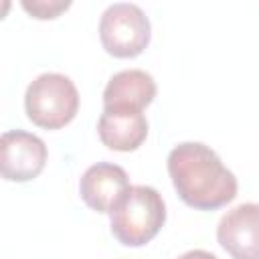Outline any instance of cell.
I'll use <instances>...</instances> for the list:
<instances>
[{
	"mask_svg": "<svg viewBox=\"0 0 259 259\" xmlns=\"http://www.w3.org/2000/svg\"><path fill=\"white\" fill-rule=\"evenodd\" d=\"M45 142L24 130L4 132L0 138V172L8 182L34 180L47 164Z\"/></svg>",
	"mask_w": 259,
	"mask_h": 259,
	"instance_id": "5b68a950",
	"label": "cell"
},
{
	"mask_svg": "<svg viewBox=\"0 0 259 259\" xmlns=\"http://www.w3.org/2000/svg\"><path fill=\"white\" fill-rule=\"evenodd\" d=\"M97 134L103 146L115 152H134L148 138V119L138 109L103 107L97 121Z\"/></svg>",
	"mask_w": 259,
	"mask_h": 259,
	"instance_id": "ba28073f",
	"label": "cell"
},
{
	"mask_svg": "<svg viewBox=\"0 0 259 259\" xmlns=\"http://www.w3.org/2000/svg\"><path fill=\"white\" fill-rule=\"evenodd\" d=\"M156 81L142 69H125L115 73L103 89V107H123L144 111L156 97Z\"/></svg>",
	"mask_w": 259,
	"mask_h": 259,
	"instance_id": "9c48e42d",
	"label": "cell"
},
{
	"mask_svg": "<svg viewBox=\"0 0 259 259\" xmlns=\"http://www.w3.org/2000/svg\"><path fill=\"white\" fill-rule=\"evenodd\" d=\"M22 4V8L30 14V16H34V18H38V20H49V18H57L61 12H65L69 6H71V2L69 0H22L20 2Z\"/></svg>",
	"mask_w": 259,
	"mask_h": 259,
	"instance_id": "30bf717a",
	"label": "cell"
},
{
	"mask_svg": "<svg viewBox=\"0 0 259 259\" xmlns=\"http://www.w3.org/2000/svg\"><path fill=\"white\" fill-rule=\"evenodd\" d=\"M127 172L111 162H97L89 166L79 180V194L83 202L95 212H109L115 202L130 190Z\"/></svg>",
	"mask_w": 259,
	"mask_h": 259,
	"instance_id": "52a82bcc",
	"label": "cell"
},
{
	"mask_svg": "<svg viewBox=\"0 0 259 259\" xmlns=\"http://www.w3.org/2000/svg\"><path fill=\"white\" fill-rule=\"evenodd\" d=\"M164 223V198L156 188L146 184L130 186V190L109 210L111 235L125 247H142L150 243Z\"/></svg>",
	"mask_w": 259,
	"mask_h": 259,
	"instance_id": "7a4b0ae2",
	"label": "cell"
},
{
	"mask_svg": "<svg viewBox=\"0 0 259 259\" xmlns=\"http://www.w3.org/2000/svg\"><path fill=\"white\" fill-rule=\"evenodd\" d=\"M103 49L117 59H134L144 53L152 38V24L146 12L132 2L109 4L99 20Z\"/></svg>",
	"mask_w": 259,
	"mask_h": 259,
	"instance_id": "277c9868",
	"label": "cell"
},
{
	"mask_svg": "<svg viewBox=\"0 0 259 259\" xmlns=\"http://www.w3.org/2000/svg\"><path fill=\"white\" fill-rule=\"evenodd\" d=\"M180 200L196 210H217L237 196V178L219 154L202 142L174 146L166 160Z\"/></svg>",
	"mask_w": 259,
	"mask_h": 259,
	"instance_id": "6da1fadb",
	"label": "cell"
},
{
	"mask_svg": "<svg viewBox=\"0 0 259 259\" xmlns=\"http://www.w3.org/2000/svg\"><path fill=\"white\" fill-rule=\"evenodd\" d=\"M79 109V91L63 73H42L30 81L24 93L28 119L42 130H61L73 121Z\"/></svg>",
	"mask_w": 259,
	"mask_h": 259,
	"instance_id": "3957f363",
	"label": "cell"
},
{
	"mask_svg": "<svg viewBox=\"0 0 259 259\" xmlns=\"http://www.w3.org/2000/svg\"><path fill=\"white\" fill-rule=\"evenodd\" d=\"M217 241L233 259H259V202L227 210L219 221Z\"/></svg>",
	"mask_w": 259,
	"mask_h": 259,
	"instance_id": "8992f818",
	"label": "cell"
},
{
	"mask_svg": "<svg viewBox=\"0 0 259 259\" xmlns=\"http://www.w3.org/2000/svg\"><path fill=\"white\" fill-rule=\"evenodd\" d=\"M178 259H219V257L210 251H204V249H192V251L182 253Z\"/></svg>",
	"mask_w": 259,
	"mask_h": 259,
	"instance_id": "8fae6325",
	"label": "cell"
}]
</instances>
